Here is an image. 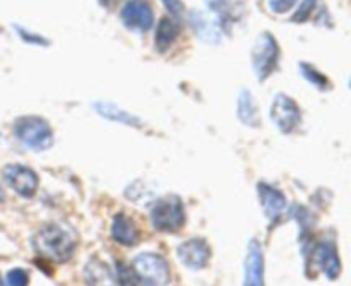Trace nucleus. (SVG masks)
Segmentation results:
<instances>
[{
	"label": "nucleus",
	"mask_w": 351,
	"mask_h": 286,
	"mask_svg": "<svg viewBox=\"0 0 351 286\" xmlns=\"http://www.w3.org/2000/svg\"><path fill=\"white\" fill-rule=\"evenodd\" d=\"M33 247L38 256L53 263H67L75 252L77 237L74 230L62 223H47L33 237Z\"/></svg>",
	"instance_id": "nucleus-1"
},
{
	"label": "nucleus",
	"mask_w": 351,
	"mask_h": 286,
	"mask_svg": "<svg viewBox=\"0 0 351 286\" xmlns=\"http://www.w3.org/2000/svg\"><path fill=\"white\" fill-rule=\"evenodd\" d=\"M14 134L21 144L33 151H45L53 144V132L41 117H21L14 123Z\"/></svg>",
	"instance_id": "nucleus-2"
},
{
	"label": "nucleus",
	"mask_w": 351,
	"mask_h": 286,
	"mask_svg": "<svg viewBox=\"0 0 351 286\" xmlns=\"http://www.w3.org/2000/svg\"><path fill=\"white\" fill-rule=\"evenodd\" d=\"M151 223L158 232H180L185 225V209L180 198L175 194L161 198L151 209Z\"/></svg>",
	"instance_id": "nucleus-3"
},
{
	"label": "nucleus",
	"mask_w": 351,
	"mask_h": 286,
	"mask_svg": "<svg viewBox=\"0 0 351 286\" xmlns=\"http://www.w3.org/2000/svg\"><path fill=\"white\" fill-rule=\"evenodd\" d=\"M132 270L143 286H168L171 274L170 266L154 252H143L134 257Z\"/></svg>",
	"instance_id": "nucleus-4"
},
{
	"label": "nucleus",
	"mask_w": 351,
	"mask_h": 286,
	"mask_svg": "<svg viewBox=\"0 0 351 286\" xmlns=\"http://www.w3.org/2000/svg\"><path fill=\"white\" fill-rule=\"evenodd\" d=\"M278 58H280V48H278L276 40H274L273 34L263 33L256 40L252 50L254 72H256L259 81H264L273 74Z\"/></svg>",
	"instance_id": "nucleus-5"
},
{
	"label": "nucleus",
	"mask_w": 351,
	"mask_h": 286,
	"mask_svg": "<svg viewBox=\"0 0 351 286\" xmlns=\"http://www.w3.org/2000/svg\"><path fill=\"white\" fill-rule=\"evenodd\" d=\"M269 117L276 129L283 134H290L300 123V108L287 95H276L269 108Z\"/></svg>",
	"instance_id": "nucleus-6"
},
{
	"label": "nucleus",
	"mask_w": 351,
	"mask_h": 286,
	"mask_svg": "<svg viewBox=\"0 0 351 286\" xmlns=\"http://www.w3.org/2000/svg\"><path fill=\"white\" fill-rule=\"evenodd\" d=\"M5 184L21 198L31 199L38 191V175L24 165H7L2 170Z\"/></svg>",
	"instance_id": "nucleus-7"
},
{
	"label": "nucleus",
	"mask_w": 351,
	"mask_h": 286,
	"mask_svg": "<svg viewBox=\"0 0 351 286\" xmlns=\"http://www.w3.org/2000/svg\"><path fill=\"white\" fill-rule=\"evenodd\" d=\"M120 19L127 29L144 33L153 26L154 14L146 0H129L120 10Z\"/></svg>",
	"instance_id": "nucleus-8"
},
{
	"label": "nucleus",
	"mask_w": 351,
	"mask_h": 286,
	"mask_svg": "<svg viewBox=\"0 0 351 286\" xmlns=\"http://www.w3.org/2000/svg\"><path fill=\"white\" fill-rule=\"evenodd\" d=\"M178 261L184 264L187 270L199 271L208 266L211 259V249L208 242L202 239H189L187 242L182 243L177 250Z\"/></svg>",
	"instance_id": "nucleus-9"
},
{
	"label": "nucleus",
	"mask_w": 351,
	"mask_h": 286,
	"mask_svg": "<svg viewBox=\"0 0 351 286\" xmlns=\"http://www.w3.org/2000/svg\"><path fill=\"white\" fill-rule=\"evenodd\" d=\"M191 23L194 26L195 34L208 43H218L221 40L223 23L213 10L202 12V10H192Z\"/></svg>",
	"instance_id": "nucleus-10"
},
{
	"label": "nucleus",
	"mask_w": 351,
	"mask_h": 286,
	"mask_svg": "<svg viewBox=\"0 0 351 286\" xmlns=\"http://www.w3.org/2000/svg\"><path fill=\"white\" fill-rule=\"evenodd\" d=\"M312 259L315 261L322 273L329 278V280H336L341 273V263H339L338 250L336 246L329 240H322V242L315 243L312 249Z\"/></svg>",
	"instance_id": "nucleus-11"
},
{
	"label": "nucleus",
	"mask_w": 351,
	"mask_h": 286,
	"mask_svg": "<svg viewBox=\"0 0 351 286\" xmlns=\"http://www.w3.org/2000/svg\"><path fill=\"white\" fill-rule=\"evenodd\" d=\"M243 267H245L243 286H264V256L263 247L257 240L249 242Z\"/></svg>",
	"instance_id": "nucleus-12"
},
{
	"label": "nucleus",
	"mask_w": 351,
	"mask_h": 286,
	"mask_svg": "<svg viewBox=\"0 0 351 286\" xmlns=\"http://www.w3.org/2000/svg\"><path fill=\"white\" fill-rule=\"evenodd\" d=\"M257 194H259L261 206H263L267 219L273 223L280 222L281 216L287 211V199H285V195L278 189L271 187V185L264 184V182L257 185Z\"/></svg>",
	"instance_id": "nucleus-13"
},
{
	"label": "nucleus",
	"mask_w": 351,
	"mask_h": 286,
	"mask_svg": "<svg viewBox=\"0 0 351 286\" xmlns=\"http://www.w3.org/2000/svg\"><path fill=\"white\" fill-rule=\"evenodd\" d=\"M112 239L123 247H134L139 242L137 228L134 226L132 219H130L129 216L123 215V213H119V215L113 218Z\"/></svg>",
	"instance_id": "nucleus-14"
},
{
	"label": "nucleus",
	"mask_w": 351,
	"mask_h": 286,
	"mask_svg": "<svg viewBox=\"0 0 351 286\" xmlns=\"http://www.w3.org/2000/svg\"><path fill=\"white\" fill-rule=\"evenodd\" d=\"M95 110L98 115L105 117V119L112 120V122H119L122 123V126H129V127H143V122H141L137 117L130 115L129 112L119 108V106L113 105V103L98 102L95 103Z\"/></svg>",
	"instance_id": "nucleus-15"
},
{
	"label": "nucleus",
	"mask_w": 351,
	"mask_h": 286,
	"mask_svg": "<svg viewBox=\"0 0 351 286\" xmlns=\"http://www.w3.org/2000/svg\"><path fill=\"white\" fill-rule=\"evenodd\" d=\"M178 34V23L171 17H163L158 24L156 29V50L160 53H165L168 48L173 45L175 38Z\"/></svg>",
	"instance_id": "nucleus-16"
},
{
	"label": "nucleus",
	"mask_w": 351,
	"mask_h": 286,
	"mask_svg": "<svg viewBox=\"0 0 351 286\" xmlns=\"http://www.w3.org/2000/svg\"><path fill=\"white\" fill-rule=\"evenodd\" d=\"M84 278L88 286H112L113 278L110 274L108 267L103 263H99L98 259H91L86 266Z\"/></svg>",
	"instance_id": "nucleus-17"
},
{
	"label": "nucleus",
	"mask_w": 351,
	"mask_h": 286,
	"mask_svg": "<svg viewBox=\"0 0 351 286\" xmlns=\"http://www.w3.org/2000/svg\"><path fill=\"white\" fill-rule=\"evenodd\" d=\"M239 119L249 127H256L259 123V113H257L256 102H254L250 91L243 89L239 98Z\"/></svg>",
	"instance_id": "nucleus-18"
},
{
	"label": "nucleus",
	"mask_w": 351,
	"mask_h": 286,
	"mask_svg": "<svg viewBox=\"0 0 351 286\" xmlns=\"http://www.w3.org/2000/svg\"><path fill=\"white\" fill-rule=\"evenodd\" d=\"M300 69H302V74H304V78L307 79L308 82H312L314 86H317L319 89L328 88V84H329L328 78H326V75H322L317 69H314L312 65H308V64H300Z\"/></svg>",
	"instance_id": "nucleus-19"
},
{
	"label": "nucleus",
	"mask_w": 351,
	"mask_h": 286,
	"mask_svg": "<svg viewBox=\"0 0 351 286\" xmlns=\"http://www.w3.org/2000/svg\"><path fill=\"white\" fill-rule=\"evenodd\" d=\"M117 280H119V286H137L139 283L132 267L120 261L117 263Z\"/></svg>",
	"instance_id": "nucleus-20"
},
{
	"label": "nucleus",
	"mask_w": 351,
	"mask_h": 286,
	"mask_svg": "<svg viewBox=\"0 0 351 286\" xmlns=\"http://www.w3.org/2000/svg\"><path fill=\"white\" fill-rule=\"evenodd\" d=\"M29 283V274L27 271L16 267V270L9 271L5 276V285L7 286H27Z\"/></svg>",
	"instance_id": "nucleus-21"
},
{
	"label": "nucleus",
	"mask_w": 351,
	"mask_h": 286,
	"mask_svg": "<svg viewBox=\"0 0 351 286\" xmlns=\"http://www.w3.org/2000/svg\"><path fill=\"white\" fill-rule=\"evenodd\" d=\"M314 7H315V0H302L300 7H298L297 12H295L293 16L295 23H304V21H307L308 17H311Z\"/></svg>",
	"instance_id": "nucleus-22"
},
{
	"label": "nucleus",
	"mask_w": 351,
	"mask_h": 286,
	"mask_svg": "<svg viewBox=\"0 0 351 286\" xmlns=\"http://www.w3.org/2000/svg\"><path fill=\"white\" fill-rule=\"evenodd\" d=\"M16 29H17V33H19V36L24 40V43L43 45V47H47V45H48V40H45V38L40 36V34L31 33V31L24 29V27H19V26H16Z\"/></svg>",
	"instance_id": "nucleus-23"
},
{
	"label": "nucleus",
	"mask_w": 351,
	"mask_h": 286,
	"mask_svg": "<svg viewBox=\"0 0 351 286\" xmlns=\"http://www.w3.org/2000/svg\"><path fill=\"white\" fill-rule=\"evenodd\" d=\"M163 3L168 9V12L177 19V23L184 17V5H182L180 0H163Z\"/></svg>",
	"instance_id": "nucleus-24"
},
{
	"label": "nucleus",
	"mask_w": 351,
	"mask_h": 286,
	"mask_svg": "<svg viewBox=\"0 0 351 286\" xmlns=\"http://www.w3.org/2000/svg\"><path fill=\"white\" fill-rule=\"evenodd\" d=\"M295 2H297V0H269V7L273 12L285 14L295 5Z\"/></svg>",
	"instance_id": "nucleus-25"
},
{
	"label": "nucleus",
	"mask_w": 351,
	"mask_h": 286,
	"mask_svg": "<svg viewBox=\"0 0 351 286\" xmlns=\"http://www.w3.org/2000/svg\"><path fill=\"white\" fill-rule=\"evenodd\" d=\"M3 201H5V192H3L2 185H0V202H3Z\"/></svg>",
	"instance_id": "nucleus-26"
},
{
	"label": "nucleus",
	"mask_w": 351,
	"mask_h": 286,
	"mask_svg": "<svg viewBox=\"0 0 351 286\" xmlns=\"http://www.w3.org/2000/svg\"><path fill=\"white\" fill-rule=\"evenodd\" d=\"M110 2H113V0H101V3H110Z\"/></svg>",
	"instance_id": "nucleus-27"
}]
</instances>
